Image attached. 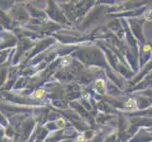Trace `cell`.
Returning a JSON list of instances; mask_svg holds the SVG:
<instances>
[{
    "mask_svg": "<svg viewBox=\"0 0 152 142\" xmlns=\"http://www.w3.org/2000/svg\"><path fill=\"white\" fill-rule=\"evenodd\" d=\"M43 95H44V90H43V89H38V90H36V92H35V97H36V98L41 99Z\"/></svg>",
    "mask_w": 152,
    "mask_h": 142,
    "instance_id": "5b68a950",
    "label": "cell"
},
{
    "mask_svg": "<svg viewBox=\"0 0 152 142\" xmlns=\"http://www.w3.org/2000/svg\"><path fill=\"white\" fill-rule=\"evenodd\" d=\"M95 87H96V89H97L98 92H100L102 94L105 92V84H104V82H103L102 80H98L97 82H96Z\"/></svg>",
    "mask_w": 152,
    "mask_h": 142,
    "instance_id": "6da1fadb",
    "label": "cell"
},
{
    "mask_svg": "<svg viewBox=\"0 0 152 142\" xmlns=\"http://www.w3.org/2000/svg\"><path fill=\"white\" fill-rule=\"evenodd\" d=\"M144 18L147 21H152V10H147L144 12Z\"/></svg>",
    "mask_w": 152,
    "mask_h": 142,
    "instance_id": "277c9868",
    "label": "cell"
},
{
    "mask_svg": "<svg viewBox=\"0 0 152 142\" xmlns=\"http://www.w3.org/2000/svg\"><path fill=\"white\" fill-rule=\"evenodd\" d=\"M77 141L78 142H85V137L83 135H78L77 137Z\"/></svg>",
    "mask_w": 152,
    "mask_h": 142,
    "instance_id": "52a82bcc",
    "label": "cell"
},
{
    "mask_svg": "<svg viewBox=\"0 0 152 142\" xmlns=\"http://www.w3.org/2000/svg\"><path fill=\"white\" fill-rule=\"evenodd\" d=\"M149 49H150L149 46H145V47H144V50H146V51H147V50H149Z\"/></svg>",
    "mask_w": 152,
    "mask_h": 142,
    "instance_id": "ba28073f",
    "label": "cell"
},
{
    "mask_svg": "<svg viewBox=\"0 0 152 142\" xmlns=\"http://www.w3.org/2000/svg\"><path fill=\"white\" fill-rule=\"evenodd\" d=\"M127 107L130 109V110H134L135 109V107H136V101L134 100V99H129L128 100V102H127Z\"/></svg>",
    "mask_w": 152,
    "mask_h": 142,
    "instance_id": "7a4b0ae2",
    "label": "cell"
},
{
    "mask_svg": "<svg viewBox=\"0 0 152 142\" xmlns=\"http://www.w3.org/2000/svg\"><path fill=\"white\" fill-rule=\"evenodd\" d=\"M71 62V57L70 56H65L63 57V60H62V64L63 66H66V65H69Z\"/></svg>",
    "mask_w": 152,
    "mask_h": 142,
    "instance_id": "3957f363",
    "label": "cell"
},
{
    "mask_svg": "<svg viewBox=\"0 0 152 142\" xmlns=\"http://www.w3.org/2000/svg\"><path fill=\"white\" fill-rule=\"evenodd\" d=\"M56 124H57V126L60 127V128H63L64 125H65V121H64V119H63V118H60V119L57 120Z\"/></svg>",
    "mask_w": 152,
    "mask_h": 142,
    "instance_id": "8992f818",
    "label": "cell"
}]
</instances>
